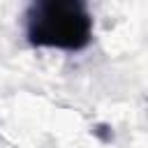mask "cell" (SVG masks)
I'll list each match as a JSON object with an SVG mask.
<instances>
[{"label":"cell","mask_w":148,"mask_h":148,"mask_svg":"<svg viewBox=\"0 0 148 148\" xmlns=\"http://www.w3.org/2000/svg\"><path fill=\"white\" fill-rule=\"evenodd\" d=\"M25 39L35 49L83 51L92 42L88 0H30L25 9Z\"/></svg>","instance_id":"1"}]
</instances>
